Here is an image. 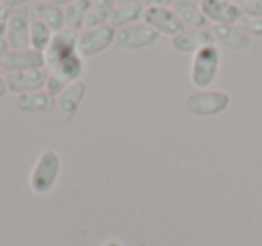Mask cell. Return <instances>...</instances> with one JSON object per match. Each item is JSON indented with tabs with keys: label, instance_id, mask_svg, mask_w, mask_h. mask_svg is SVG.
<instances>
[{
	"label": "cell",
	"instance_id": "1",
	"mask_svg": "<svg viewBox=\"0 0 262 246\" xmlns=\"http://www.w3.org/2000/svg\"><path fill=\"white\" fill-rule=\"evenodd\" d=\"M61 174V156L54 149H43L38 155L29 176V187L34 194H49Z\"/></svg>",
	"mask_w": 262,
	"mask_h": 246
},
{
	"label": "cell",
	"instance_id": "2",
	"mask_svg": "<svg viewBox=\"0 0 262 246\" xmlns=\"http://www.w3.org/2000/svg\"><path fill=\"white\" fill-rule=\"evenodd\" d=\"M221 59L223 56L217 45H207L200 49L190 61V83L198 90H207L217 77Z\"/></svg>",
	"mask_w": 262,
	"mask_h": 246
},
{
	"label": "cell",
	"instance_id": "3",
	"mask_svg": "<svg viewBox=\"0 0 262 246\" xmlns=\"http://www.w3.org/2000/svg\"><path fill=\"white\" fill-rule=\"evenodd\" d=\"M230 106V95L221 90H200L190 94L183 108L192 117H214Z\"/></svg>",
	"mask_w": 262,
	"mask_h": 246
},
{
	"label": "cell",
	"instance_id": "4",
	"mask_svg": "<svg viewBox=\"0 0 262 246\" xmlns=\"http://www.w3.org/2000/svg\"><path fill=\"white\" fill-rule=\"evenodd\" d=\"M47 70H49V76H47L45 90L54 95V97H58L69 85L81 79V74L84 72V59L79 54H74L70 58H67L65 61L58 63L56 67H51Z\"/></svg>",
	"mask_w": 262,
	"mask_h": 246
},
{
	"label": "cell",
	"instance_id": "5",
	"mask_svg": "<svg viewBox=\"0 0 262 246\" xmlns=\"http://www.w3.org/2000/svg\"><path fill=\"white\" fill-rule=\"evenodd\" d=\"M115 33L117 31L110 24L101 27H92V29H83L77 36V54L83 59L102 54L115 44Z\"/></svg>",
	"mask_w": 262,
	"mask_h": 246
},
{
	"label": "cell",
	"instance_id": "6",
	"mask_svg": "<svg viewBox=\"0 0 262 246\" xmlns=\"http://www.w3.org/2000/svg\"><path fill=\"white\" fill-rule=\"evenodd\" d=\"M158 38H160V34L142 20V22L117 29L113 45L122 49V51H140V49L151 47L153 44H157Z\"/></svg>",
	"mask_w": 262,
	"mask_h": 246
},
{
	"label": "cell",
	"instance_id": "7",
	"mask_svg": "<svg viewBox=\"0 0 262 246\" xmlns=\"http://www.w3.org/2000/svg\"><path fill=\"white\" fill-rule=\"evenodd\" d=\"M142 20L149 27H153L158 34H165L169 38L176 36V34L185 29L183 22L180 20V16L176 15L171 6H157V8L144 9Z\"/></svg>",
	"mask_w": 262,
	"mask_h": 246
},
{
	"label": "cell",
	"instance_id": "8",
	"mask_svg": "<svg viewBox=\"0 0 262 246\" xmlns=\"http://www.w3.org/2000/svg\"><path fill=\"white\" fill-rule=\"evenodd\" d=\"M31 9L18 8L13 9L11 16H9L8 24V33H6V42L9 45V51H24L29 49V31H31Z\"/></svg>",
	"mask_w": 262,
	"mask_h": 246
},
{
	"label": "cell",
	"instance_id": "9",
	"mask_svg": "<svg viewBox=\"0 0 262 246\" xmlns=\"http://www.w3.org/2000/svg\"><path fill=\"white\" fill-rule=\"evenodd\" d=\"M77 36H79V33H74L70 29H63L59 33H54L51 44L43 51L47 69L56 67L58 63L65 61L67 58L77 54Z\"/></svg>",
	"mask_w": 262,
	"mask_h": 246
},
{
	"label": "cell",
	"instance_id": "10",
	"mask_svg": "<svg viewBox=\"0 0 262 246\" xmlns=\"http://www.w3.org/2000/svg\"><path fill=\"white\" fill-rule=\"evenodd\" d=\"M47 69H36V70H26V72H11L6 74V85L11 94L24 95L33 94V92L45 90L47 85Z\"/></svg>",
	"mask_w": 262,
	"mask_h": 246
},
{
	"label": "cell",
	"instance_id": "11",
	"mask_svg": "<svg viewBox=\"0 0 262 246\" xmlns=\"http://www.w3.org/2000/svg\"><path fill=\"white\" fill-rule=\"evenodd\" d=\"M86 83L81 79L74 81L56 97V113L63 122H72L81 108L84 95H86Z\"/></svg>",
	"mask_w": 262,
	"mask_h": 246
},
{
	"label": "cell",
	"instance_id": "12",
	"mask_svg": "<svg viewBox=\"0 0 262 246\" xmlns=\"http://www.w3.org/2000/svg\"><path fill=\"white\" fill-rule=\"evenodd\" d=\"M0 59H2V70H6L8 74L47 69L43 52L31 47L24 49V51H8Z\"/></svg>",
	"mask_w": 262,
	"mask_h": 246
},
{
	"label": "cell",
	"instance_id": "13",
	"mask_svg": "<svg viewBox=\"0 0 262 246\" xmlns=\"http://www.w3.org/2000/svg\"><path fill=\"white\" fill-rule=\"evenodd\" d=\"M207 45H215V38L208 29H183L171 38V47L180 54H196Z\"/></svg>",
	"mask_w": 262,
	"mask_h": 246
},
{
	"label": "cell",
	"instance_id": "14",
	"mask_svg": "<svg viewBox=\"0 0 262 246\" xmlns=\"http://www.w3.org/2000/svg\"><path fill=\"white\" fill-rule=\"evenodd\" d=\"M200 6L210 24L235 26L241 16H243V13L239 11V8L233 4L232 0H203Z\"/></svg>",
	"mask_w": 262,
	"mask_h": 246
},
{
	"label": "cell",
	"instance_id": "15",
	"mask_svg": "<svg viewBox=\"0 0 262 246\" xmlns=\"http://www.w3.org/2000/svg\"><path fill=\"white\" fill-rule=\"evenodd\" d=\"M171 8L174 9V13L180 16L187 29H208L210 27V22L205 16L200 4H194L189 0H172Z\"/></svg>",
	"mask_w": 262,
	"mask_h": 246
},
{
	"label": "cell",
	"instance_id": "16",
	"mask_svg": "<svg viewBox=\"0 0 262 246\" xmlns=\"http://www.w3.org/2000/svg\"><path fill=\"white\" fill-rule=\"evenodd\" d=\"M18 110L26 113H54L56 112V97L49 94L47 90L33 92V94H24L16 97Z\"/></svg>",
	"mask_w": 262,
	"mask_h": 246
},
{
	"label": "cell",
	"instance_id": "17",
	"mask_svg": "<svg viewBox=\"0 0 262 246\" xmlns=\"http://www.w3.org/2000/svg\"><path fill=\"white\" fill-rule=\"evenodd\" d=\"M210 33L214 34L215 42L233 51H246L250 47V36L244 34L237 26L230 24H214L210 26Z\"/></svg>",
	"mask_w": 262,
	"mask_h": 246
},
{
	"label": "cell",
	"instance_id": "18",
	"mask_svg": "<svg viewBox=\"0 0 262 246\" xmlns=\"http://www.w3.org/2000/svg\"><path fill=\"white\" fill-rule=\"evenodd\" d=\"M144 16V8L139 4V2H127V4H119L113 6L112 15H110V26L113 29H122V27H127L131 24L142 22Z\"/></svg>",
	"mask_w": 262,
	"mask_h": 246
},
{
	"label": "cell",
	"instance_id": "19",
	"mask_svg": "<svg viewBox=\"0 0 262 246\" xmlns=\"http://www.w3.org/2000/svg\"><path fill=\"white\" fill-rule=\"evenodd\" d=\"M33 16L41 20L54 33H59V31L65 29V11H63V8H58V6H52L38 0L36 4L33 6Z\"/></svg>",
	"mask_w": 262,
	"mask_h": 246
},
{
	"label": "cell",
	"instance_id": "20",
	"mask_svg": "<svg viewBox=\"0 0 262 246\" xmlns=\"http://www.w3.org/2000/svg\"><path fill=\"white\" fill-rule=\"evenodd\" d=\"M92 6V0H74L72 4L67 6L65 11V29L74 33H81L84 29V18Z\"/></svg>",
	"mask_w": 262,
	"mask_h": 246
},
{
	"label": "cell",
	"instance_id": "21",
	"mask_svg": "<svg viewBox=\"0 0 262 246\" xmlns=\"http://www.w3.org/2000/svg\"><path fill=\"white\" fill-rule=\"evenodd\" d=\"M112 9H113L112 0H92V6L86 13V18H84V29L106 26L110 22Z\"/></svg>",
	"mask_w": 262,
	"mask_h": 246
},
{
	"label": "cell",
	"instance_id": "22",
	"mask_svg": "<svg viewBox=\"0 0 262 246\" xmlns=\"http://www.w3.org/2000/svg\"><path fill=\"white\" fill-rule=\"evenodd\" d=\"M52 36H54V31L49 26H45L41 20H38L36 16L31 18V31H29V44L31 49H36V51L43 52L47 49V45L51 44Z\"/></svg>",
	"mask_w": 262,
	"mask_h": 246
},
{
	"label": "cell",
	"instance_id": "23",
	"mask_svg": "<svg viewBox=\"0 0 262 246\" xmlns=\"http://www.w3.org/2000/svg\"><path fill=\"white\" fill-rule=\"evenodd\" d=\"M248 36H262V16H241L235 24Z\"/></svg>",
	"mask_w": 262,
	"mask_h": 246
},
{
	"label": "cell",
	"instance_id": "24",
	"mask_svg": "<svg viewBox=\"0 0 262 246\" xmlns=\"http://www.w3.org/2000/svg\"><path fill=\"white\" fill-rule=\"evenodd\" d=\"M239 8L243 16H262V2L260 0H232Z\"/></svg>",
	"mask_w": 262,
	"mask_h": 246
},
{
	"label": "cell",
	"instance_id": "25",
	"mask_svg": "<svg viewBox=\"0 0 262 246\" xmlns=\"http://www.w3.org/2000/svg\"><path fill=\"white\" fill-rule=\"evenodd\" d=\"M13 9L4 8L0 6V38H6V33H8V24H9V16H11Z\"/></svg>",
	"mask_w": 262,
	"mask_h": 246
},
{
	"label": "cell",
	"instance_id": "26",
	"mask_svg": "<svg viewBox=\"0 0 262 246\" xmlns=\"http://www.w3.org/2000/svg\"><path fill=\"white\" fill-rule=\"evenodd\" d=\"M135 2H139L144 9L157 8V6H171L172 4V0H135Z\"/></svg>",
	"mask_w": 262,
	"mask_h": 246
},
{
	"label": "cell",
	"instance_id": "27",
	"mask_svg": "<svg viewBox=\"0 0 262 246\" xmlns=\"http://www.w3.org/2000/svg\"><path fill=\"white\" fill-rule=\"evenodd\" d=\"M29 2H31V0H0V4L4 6V8H9V9L26 8Z\"/></svg>",
	"mask_w": 262,
	"mask_h": 246
},
{
	"label": "cell",
	"instance_id": "28",
	"mask_svg": "<svg viewBox=\"0 0 262 246\" xmlns=\"http://www.w3.org/2000/svg\"><path fill=\"white\" fill-rule=\"evenodd\" d=\"M40 2H47V4H52V6H58V8H63L65 9L67 6H70L74 0H40Z\"/></svg>",
	"mask_w": 262,
	"mask_h": 246
},
{
	"label": "cell",
	"instance_id": "29",
	"mask_svg": "<svg viewBox=\"0 0 262 246\" xmlns=\"http://www.w3.org/2000/svg\"><path fill=\"white\" fill-rule=\"evenodd\" d=\"M8 85H6V79L4 77H0V99L6 97V94H8Z\"/></svg>",
	"mask_w": 262,
	"mask_h": 246
},
{
	"label": "cell",
	"instance_id": "30",
	"mask_svg": "<svg viewBox=\"0 0 262 246\" xmlns=\"http://www.w3.org/2000/svg\"><path fill=\"white\" fill-rule=\"evenodd\" d=\"M8 51H9V45H8V42H6V38H0V58Z\"/></svg>",
	"mask_w": 262,
	"mask_h": 246
},
{
	"label": "cell",
	"instance_id": "31",
	"mask_svg": "<svg viewBox=\"0 0 262 246\" xmlns=\"http://www.w3.org/2000/svg\"><path fill=\"white\" fill-rule=\"evenodd\" d=\"M102 246H124L120 241H117V239H108V241L102 242Z\"/></svg>",
	"mask_w": 262,
	"mask_h": 246
},
{
	"label": "cell",
	"instance_id": "32",
	"mask_svg": "<svg viewBox=\"0 0 262 246\" xmlns=\"http://www.w3.org/2000/svg\"><path fill=\"white\" fill-rule=\"evenodd\" d=\"M113 6H119V4H127V2H133V0H112Z\"/></svg>",
	"mask_w": 262,
	"mask_h": 246
},
{
	"label": "cell",
	"instance_id": "33",
	"mask_svg": "<svg viewBox=\"0 0 262 246\" xmlns=\"http://www.w3.org/2000/svg\"><path fill=\"white\" fill-rule=\"evenodd\" d=\"M189 2H194V4H201L203 0H189Z\"/></svg>",
	"mask_w": 262,
	"mask_h": 246
},
{
	"label": "cell",
	"instance_id": "34",
	"mask_svg": "<svg viewBox=\"0 0 262 246\" xmlns=\"http://www.w3.org/2000/svg\"><path fill=\"white\" fill-rule=\"evenodd\" d=\"M0 70H2V59H0Z\"/></svg>",
	"mask_w": 262,
	"mask_h": 246
},
{
	"label": "cell",
	"instance_id": "35",
	"mask_svg": "<svg viewBox=\"0 0 262 246\" xmlns=\"http://www.w3.org/2000/svg\"><path fill=\"white\" fill-rule=\"evenodd\" d=\"M260 2H262V0H260Z\"/></svg>",
	"mask_w": 262,
	"mask_h": 246
},
{
	"label": "cell",
	"instance_id": "36",
	"mask_svg": "<svg viewBox=\"0 0 262 246\" xmlns=\"http://www.w3.org/2000/svg\"><path fill=\"white\" fill-rule=\"evenodd\" d=\"M0 6H2V4H0Z\"/></svg>",
	"mask_w": 262,
	"mask_h": 246
}]
</instances>
